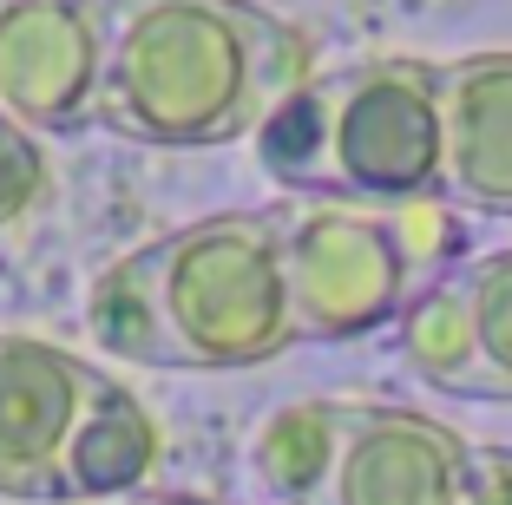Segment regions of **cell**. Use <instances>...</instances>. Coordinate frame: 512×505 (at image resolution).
<instances>
[{
	"label": "cell",
	"instance_id": "8",
	"mask_svg": "<svg viewBox=\"0 0 512 505\" xmlns=\"http://www.w3.org/2000/svg\"><path fill=\"white\" fill-rule=\"evenodd\" d=\"M447 105V204L512 217V53L440 66Z\"/></svg>",
	"mask_w": 512,
	"mask_h": 505
},
{
	"label": "cell",
	"instance_id": "12",
	"mask_svg": "<svg viewBox=\"0 0 512 505\" xmlns=\"http://www.w3.org/2000/svg\"><path fill=\"white\" fill-rule=\"evenodd\" d=\"M460 296H467V328H473L467 394L512 401V250H493L460 269Z\"/></svg>",
	"mask_w": 512,
	"mask_h": 505
},
{
	"label": "cell",
	"instance_id": "10",
	"mask_svg": "<svg viewBox=\"0 0 512 505\" xmlns=\"http://www.w3.org/2000/svg\"><path fill=\"white\" fill-rule=\"evenodd\" d=\"M355 401H289L276 407L250 440V473L276 492L283 505H316L335 473Z\"/></svg>",
	"mask_w": 512,
	"mask_h": 505
},
{
	"label": "cell",
	"instance_id": "4",
	"mask_svg": "<svg viewBox=\"0 0 512 505\" xmlns=\"http://www.w3.org/2000/svg\"><path fill=\"white\" fill-rule=\"evenodd\" d=\"M329 191L348 204H434L447 197V105L440 66L375 60L329 73Z\"/></svg>",
	"mask_w": 512,
	"mask_h": 505
},
{
	"label": "cell",
	"instance_id": "11",
	"mask_svg": "<svg viewBox=\"0 0 512 505\" xmlns=\"http://www.w3.org/2000/svg\"><path fill=\"white\" fill-rule=\"evenodd\" d=\"M329 112H335V86L329 79H302L270 119L256 125V158L276 184L302 197L329 191Z\"/></svg>",
	"mask_w": 512,
	"mask_h": 505
},
{
	"label": "cell",
	"instance_id": "9",
	"mask_svg": "<svg viewBox=\"0 0 512 505\" xmlns=\"http://www.w3.org/2000/svg\"><path fill=\"white\" fill-rule=\"evenodd\" d=\"M165 460V433L151 420V407L138 401L132 387L106 381L92 394V407L79 414L73 440L60 453L53 473V499L46 505H112V499H138L158 479Z\"/></svg>",
	"mask_w": 512,
	"mask_h": 505
},
{
	"label": "cell",
	"instance_id": "6",
	"mask_svg": "<svg viewBox=\"0 0 512 505\" xmlns=\"http://www.w3.org/2000/svg\"><path fill=\"white\" fill-rule=\"evenodd\" d=\"M112 374L40 335H0V492L53 499V473L79 414Z\"/></svg>",
	"mask_w": 512,
	"mask_h": 505
},
{
	"label": "cell",
	"instance_id": "7",
	"mask_svg": "<svg viewBox=\"0 0 512 505\" xmlns=\"http://www.w3.org/2000/svg\"><path fill=\"white\" fill-rule=\"evenodd\" d=\"M473 440L407 407H348L335 473L316 505H460Z\"/></svg>",
	"mask_w": 512,
	"mask_h": 505
},
{
	"label": "cell",
	"instance_id": "13",
	"mask_svg": "<svg viewBox=\"0 0 512 505\" xmlns=\"http://www.w3.org/2000/svg\"><path fill=\"white\" fill-rule=\"evenodd\" d=\"M46 191H53L46 138L27 132V125H14V119H0V230L20 223L27 210H40Z\"/></svg>",
	"mask_w": 512,
	"mask_h": 505
},
{
	"label": "cell",
	"instance_id": "1",
	"mask_svg": "<svg viewBox=\"0 0 512 505\" xmlns=\"http://www.w3.org/2000/svg\"><path fill=\"white\" fill-rule=\"evenodd\" d=\"M302 79V33L256 0H106L92 125L145 145H224Z\"/></svg>",
	"mask_w": 512,
	"mask_h": 505
},
{
	"label": "cell",
	"instance_id": "14",
	"mask_svg": "<svg viewBox=\"0 0 512 505\" xmlns=\"http://www.w3.org/2000/svg\"><path fill=\"white\" fill-rule=\"evenodd\" d=\"M460 505H512V453L473 446L467 453V479H460Z\"/></svg>",
	"mask_w": 512,
	"mask_h": 505
},
{
	"label": "cell",
	"instance_id": "15",
	"mask_svg": "<svg viewBox=\"0 0 512 505\" xmlns=\"http://www.w3.org/2000/svg\"><path fill=\"white\" fill-rule=\"evenodd\" d=\"M112 505H211L197 492H138V499H112Z\"/></svg>",
	"mask_w": 512,
	"mask_h": 505
},
{
	"label": "cell",
	"instance_id": "3",
	"mask_svg": "<svg viewBox=\"0 0 512 505\" xmlns=\"http://www.w3.org/2000/svg\"><path fill=\"white\" fill-rule=\"evenodd\" d=\"M270 223L283 243L296 322L316 342H342L401 315L434 276H447L460 250V210L447 197L434 204L309 197V204L270 210Z\"/></svg>",
	"mask_w": 512,
	"mask_h": 505
},
{
	"label": "cell",
	"instance_id": "2",
	"mask_svg": "<svg viewBox=\"0 0 512 505\" xmlns=\"http://www.w3.org/2000/svg\"><path fill=\"white\" fill-rule=\"evenodd\" d=\"M92 328L151 368H250L302 342L270 210L211 217L132 250L92 289Z\"/></svg>",
	"mask_w": 512,
	"mask_h": 505
},
{
	"label": "cell",
	"instance_id": "5",
	"mask_svg": "<svg viewBox=\"0 0 512 505\" xmlns=\"http://www.w3.org/2000/svg\"><path fill=\"white\" fill-rule=\"evenodd\" d=\"M106 0H0V119L79 132L99 105Z\"/></svg>",
	"mask_w": 512,
	"mask_h": 505
}]
</instances>
